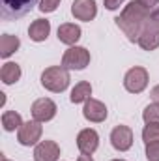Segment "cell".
<instances>
[{"label":"cell","instance_id":"cell-2","mask_svg":"<svg viewBox=\"0 0 159 161\" xmlns=\"http://www.w3.org/2000/svg\"><path fill=\"white\" fill-rule=\"evenodd\" d=\"M69 69L64 66H51L41 73V86L49 92L60 94L69 86Z\"/></svg>","mask_w":159,"mask_h":161},{"label":"cell","instance_id":"cell-7","mask_svg":"<svg viewBox=\"0 0 159 161\" xmlns=\"http://www.w3.org/2000/svg\"><path fill=\"white\" fill-rule=\"evenodd\" d=\"M56 111H58L56 103H54L52 99H49V97H40V99H36V101L32 103V107H30L32 118L38 120V122L52 120V118L56 116Z\"/></svg>","mask_w":159,"mask_h":161},{"label":"cell","instance_id":"cell-16","mask_svg":"<svg viewBox=\"0 0 159 161\" xmlns=\"http://www.w3.org/2000/svg\"><path fill=\"white\" fill-rule=\"evenodd\" d=\"M21 66L19 64H15V62H6L4 66H2V69H0V79L4 84H13V82H17V80L21 79Z\"/></svg>","mask_w":159,"mask_h":161},{"label":"cell","instance_id":"cell-3","mask_svg":"<svg viewBox=\"0 0 159 161\" xmlns=\"http://www.w3.org/2000/svg\"><path fill=\"white\" fill-rule=\"evenodd\" d=\"M41 0H0V13L4 21H15L34 9Z\"/></svg>","mask_w":159,"mask_h":161},{"label":"cell","instance_id":"cell-19","mask_svg":"<svg viewBox=\"0 0 159 161\" xmlns=\"http://www.w3.org/2000/svg\"><path fill=\"white\" fill-rule=\"evenodd\" d=\"M23 124H25V122L21 118V114L15 113V111H6V113L2 114V127H4V131H15V129H19Z\"/></svg>","mask_w":159,"mask_h":161},{"label":"cell","instance_id":"cell-25","mask_svg":"<svg viewBox=\"0 0 159 161\" xmlns=\"http://www.w3.org/2000/svg\"><path fill=\"white\" fill-rule=\"evenodd\" d=\"M123 2H125V0H105L103 4H105V8H107L109 11H114V9H118Z\"/></svg>","mask_w":159,"mask_h":161},{"label":"cell","instance_id":"cell-21","mask_svg":"<svg viewBox=\"0 0 159 161\" xmlns=\"http://www.w3.org/2000/svg\"><path fill=\"white\" fill-rule=\"evenodd\" d=\"M142 120L146 124H152V122H159V107L156 103L152 105H146L144 111H142Z\"/></svg>","mask_w":159,"mask_h":161},{"label":"cell","instance_id":"cell-4","mask_svg":"<svg viewBox=\"0 0 159 161\" xmlns=\"http://www.w3.org/2000/svg\"><path fill=\"white\" fill-rule=\"evenodd\" d=\"M90 64V51L84 49V47H79V45H73L69 47L64 56H62V66L66 69H84L86 66Z\"/></svg>","mask_w":159,"mask_h":161},{"label":"cell","instance_id":"cell-18","mask_svg":"<svg viewBox=\"0 0 159 161\" xmlns=\"http://www.w3.org/2000/svg\"><path fill=\"white\" fill-rule=\"evenodd\" d=\"M137 43L144 51H156L159 47V34L157 32H152V30H142V34L139 36Z\"/></svg>","mask_w":159,"mask_h":161},{"label":"cell","instance_id":"cell-20","mask_svg":"<svg viewBox=\"0 0 159 161\" xmlns=\"http://www.w3.org/2000/svg\"><path fill=\"white\" fill-rule=\"evenodd\" d=\"M142 141H144V144L157 142L159 141V122H152V124L144 125V129H142Z\"/></svg>","mask_w":159,"mask_h":161},{"label":"cell","instance_id":"cell-1","mask_svg":"<svg viewBox=\"0 0 159 161\" xmlns=\"http://www.w3.org/2000/svg\"><path fill=\"white\" fill-rule=\"evenodd\" d=\"M150 13H152L150 8H146V6L140 4L139 0H133V2H129L127 6H123L122 13H120L114 21H116L118 28L123 32V36L129 41L135 43V41L139 40V36L142 34L144 25H146Z\"/></svg>","mask_w":159,"mask_h":161},{"label":"cell","instance_id":"cell-12","mask_svg":"<svg viewBox=\"0 0 159 161\" xmlns=\"http://www.w3.org/2000/svg\"><path fill=\"white\" fill-rule=\"evenodd\" d=\"M58 158H60V146L54 141H41L34 148L36 161H58Z\"/></svg>","mask_w":159,"mask_h":161},{"label":"cell","instance_id":"cell-24","mask_svg":"<svg viewBox=\"0 0 159 161\" xmlns=\"http://www.w3.org/2000/svg\"><path fill=\"white\" fill-rule=\"evenodd\" d=\"M146 158L148 161H159V141L146 144Z\"/></svg>","mask_w":159,"mask_h":161},{"label":"cell","instance_id":"cell-28","mask_svg":"<svg viewBox=\"0 0 159 161\" xmlns=\"http://www.w3.org/2000/svg\"><path fill=\"white\" fill-rule=\"evenodd\" d=\"M77 161H94V159H92V156H88V154H80L79 158H77Z\"/></svg>","mask_w":159,"mask_h":161},{"label":"cell","instance_id":"cell-26","mask_svg":"<svg viewBox=\"0 0 159 161\" xmlns=\"http://www.w3.org/2000/svg\"><path fill=\"white\" fill-rule=\"evenodd\" d=\"M150 97H152V101L159 107V84H157V86H154V88L150 90Z\"/></svg>","mask_w":159,"mask_h":161},{"label":"cell","instance_id":"cell-9","mask_svg":"<svg viewBox=\"0 0 159 161\" xmlns=\"http://www.w3.org/2000/svg\"><path fill=\"white\" fill-rule=\"evenodd\" d=\"M107 114H109V111H107V107H105V103H103V101L94 99V97H90V99H86V101H84L82 116H84L88 122H94V124L105 122Z\"/></svg>","mask_w":159,"mask_h":161},{"label":"cell","instance_id":"cell-13","mask_svg":"<svg viewBox=\"0 0 159 161\" xmlns=\"http://www.w3.org/2000/svg\"><path fill=\"white\" fill-rule=\"evenodd\" d=\"M56 34H58V41H62V43L73 47V45L80 40L82 30H80L79 25H75V23H64V25L58 26V32H56Z\"/></svg>","mask_w":159,"mask_h":161},{"label":"cell","instance_id":"cell-30","mask_svg":"<svg viewBox=\"0 0 159 161\" xmlns=\"http://www.w3.org/2000/svg\"><path fill=\"white\" fill-rule=\"evenodd\" d=\"M111 161H125V159H111Z\"/></svg>","mask_w":159,"mask_h":161},{"label":"cell","instance_id":"cell-17","mask_svg":"<svg viewBox=\"0 0 159 161\" xmlns=\"http://www.w3.org/2000/svg\"><path fill=\"white\" fill-rule=\"evenodd\" d=\"M90 96H92V84L88 80H80L71 90L69 99H71V103H84L86 99H90Z\"/></svg>","mask_w":159,"mask_h":161},{"label":"cell","instance_id":"cell-14","mask_svg":"<svg viewBox=\"0 0 159 161\" xmlns=\"http://www.w3.org/2000/svg\"><path fill=\"white\" fill-rule=\"evenodd\" d=\"M51 34V21L47 19H36L32 21V25L28 26V38L32 41H45Z\"/></svg>","mask_w":159,"mask_h":161},{"label":"cell","instance_id":"cell-10","mask_svg":"<svg viewBox=\"0 0 159 161\" xmlns=\"http://www.w3.org/2000/svg\"><path fill=\"white\" fill-rule=\"evenodd\" d=\"M71 15L77 21H84V23L94 21L96 15H97L96 0H73V4H71Z\"/></svg>","mask_w":159,"mask_h":161},{"label":"cell","instance_id":"cell-5","mask_svg":"<svg viewBox=\"0 0 159 161\" xmlns=\"http://www.w3.org/2000/svg\"><path fill=\"white\" fill-rule=\"evenodd\" d=\"M148 80H150V77H148L146 68L135 66V68H131L125 73V77H123V88L127 92H131V94H140V92L146 90Z\"/></svg>","mask_w":159,"mask_h":161},{"label":"cell","instance_id":"cell-22","mask_svg":"<svg viewBox=\"0 0 159 161\" xmlns=\"http://www.w3.org/2000/svg\"><path fill=\"white\" fill-rule=\"evenodd\" d=\"M144 30H152V32H157L159 34V8L152 9L146 25H144Z\"/></svg>","mask_w":159,"mask_h":161},{"label":"cell","instance_id":"cell-15","mask_svg":"<svg viewBox=\"0 0 159 161\" xmlns=\"http://www.w3.org/2000/svg\"><path fill=\"white\" fill-rule=\"evenodd\" d=\"M21 47V40L17 36H11V34H2L0 38V56L2 58H9L13 53H17Z\"/></svg>","mask_w":159,"mask_h":161},{"label":"cell","instance_id":"cell-6","mask_svg":"<svg viewBox=\"0 0 159 161\" xmlns=\"http://www.w3.org/2000/svg\"><path fill=\"white\" fill-rule=\"evenodd\" d=\"M41 135H43V125H41V122L28 120L19 127L17 141H19V144H23V146H34V144H38V141L41 139Z\"/></svg>","mask_w":159,"mask_h":161},{"label":"cell","instance_id":"cell-29","mask_svg":"<svg viewBox=\"0 0 159 161\" xmlns=\"http://www.w3.org/2000/svg\"><path fill=\"white\" fill-rule=\"evenodd\" d=\"M0 161H11V159H8V158H4V156H2V158H0Z\"/></svg>","mask_w":159,"mask_h":161},{"label":"cell","instance_id":"cell-8","mask_svg":"<svg viewBox=\"0 0 159 161\" xmlns=\"http://www.w3.org/2000/svg\"><path fill=\"white\" fill-rule=\"evenodd\" d=\"M111 144L118 152H127L133 146V131L129 125H116L111 131Z\"/></svg>","mask_w":159,"mask_h":161},{"label":"cell","instance_id":"cell-11","mask_svg":"<svg viewBox=\"0 0 159 161\" xmlns=\"http://www.w3.org/2000/svg\"><path fill=\"white\" fill-rule=\"evenodd\" d=\"M97 146H99V135H97L96 129L86 127V129L79 131V135H77V148L80 150V154L92 156L97 150Z\"/></svg>","mask_w":159,"mask_h":161},{"label":"cell","instance_id":"cell-27","mask_svg":"<svg viewBox=\"0 0 159 161\" xmlns=\"http://www.w3.org/2000/svg\"><path fill=\"white\" fill-rule=\"evenodd\" d=\"M140 4H144L146 8H150V9H156V6L159 4V0H139Z\"/></svg>","mask_w":159,"mask_h":161},{"label":"cell","instance_id":"cell-23","mask_svg":"<svg viewBox=\"0 0 159 161\" xmlns=\"http://www.w3.org/2000/svg\"><path fill=\"white\" fill-rule=\"evenodd\" d=\"M60 2L62 0H41L38 8H40L41 13H52V11H56V8L60 6Z\"/></svg>","mask_w":159,"mask_h":161}]
</instances>
